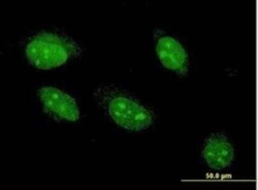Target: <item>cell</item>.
I'll return each mask as SVG.
<instances>
[{"instance_id":"cell-1","label":"cell","mask_w":258,"mask_h":190,"mask_svg":"<svg viewBox=\"0 0 258 190\" xmlns=\"http://www.w3.org/2000/svg\"><path fill=\"white\" fill-rule=\"evenodd\" d=\"M93 96L100 111L126 132H146L156 122V115L148 104L121 87L104 84L94 89Z\"/></svg>"},{"instance_id":"cell-2","label":"cell","mask_w":258,"mask_h":190,"mask_svg":"<svg viewBox=\"0 0 258 190\" xmlns=\"http://www.w3.org/2000/svg\"><path fill=\"white\" fill-rule=\"evenodd\" d=\"M23 52L27 63L32 68L38 71H52L79 58L83 49L67 33L42 29L26 39Z\"/></svg>"},{"instance_id":"cell-3","label":"cell","mask_w":258,"mask_h":190,"mask_svg":"<svg viewBox=\"0 0 258 190\" xmlns=\"http://www.w3.org/2000/svg\"><path fill=\"white\" fill-rule=\"evenodd\" d=\"M36 98L44 113L56 121L75 123L81 119L78 100L66 90L45 85L37 89Z\"/></svg>"},{"instance_id":"cell-4","label":"cell","mask_w":258,"mask_h":190,"mask_svg":"<svg viewBox=\"0 0 258 190\" xmlns=\"http://www.w3.org/2000/svg\"><path fill=\"white\" fill-rule=\"evenodd\" d=\"M155 53L160 65L179 77H186L190 70V57L182 41L161 30L154 34Z\"/></svg>"},{"instance_id":"cell-5","label":"cell","mask_w":258,"mask_h":190,"mask_svg":"<svg viewBox=\"0 0 258 190\" xmlns=\"http://www.w3.org/2000/svg\"><path fill=\"white\" fill-rule=\"evenodd\" d=\"M203 161L213 171L227 170L234 161L235 151L230 139L224 133H213L203 142L201 148Z\"/></svg>"}]
</instances>
